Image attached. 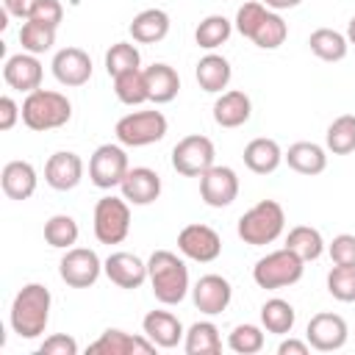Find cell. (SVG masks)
I'll use <instances>...</instances> for the list:
<instances>
[{"label": "cell", "instance_id": "cell-1", "mask_svg": "<svg viewBox=\"0 0 355 355\" xmlns=\"http://www.w3.org/2000/svg\"><path fill=\"white\" fill-rule=\"evenodd\" d=\"M50 288L42 283H28L17 291L11 311H8V322L14 327V333L19 338H39L50 322Z\"/></svg>", "mask_w": 355, "mask_h": 355}, {"label": "cell", "instance_id": "cell-2", "mask_svg": "<svg viewBox=\"0 0 355 355\" xmlns=\"http://www.w3.org/2000/svg\"><path fill=\"white\" fill-rule=\"evenodd\" d=\"M236 31L261 50H275L288 36V25L283 22V17L272 8H266L261 0L244 3L236 11Z\"/></svg>", "mask_w": 355, "mask_h": 355}, {"label": "cell", "instance_id": "cell-3", "mask_svg": "<svg viewBox=\"0 0 355 355\" xmlns=\"http://www.w3.org/2000/svg\"><path fill=\"white\" fill-rule=\"evenodd\" d=\"M153 294L164 305H178L189 294V266L169 250H155L147 261Z\"/></svg>", "mask_w": 355, "mask_h": 355}, {"label": "cell", "instance_id": "cell-4", "mask_svg": "<svg viewBox=\"0 0 355 355\" xmlns=\"http://www.w3.org/2000/svg\"><path fill=\"white\" fill-rule=\"evenodd\" d=\"M72 116V103L67 100V94L53 92V89H36L31 94H25L22 100V122L31 130H55L61 125H67Z\"/></svg>", "mask_w": 355, "mask_h": 355}, {"label": "cell", "instance_id": "cell-5", "mask_svg": "<svg viewBox=\"0 0 355 355\" xmlns=\"http://www.w3.org/2000/svg\"><path fill=\"white\" fill-rule=\"evenodd\" d=\"M286 227V211L280 202L275 200H261L258 205H252L247 214H241L239 219V239L244 244H252V247H263V244H272Z\"/></svg>", "mask_w": 355, "mask_h": 355}, {"label": "cell", "instance_id": "cell-6", "mask_svg": "<svg viewBox=\"0 0 355 355\" xmlns=\"http://www.w3.org/2000/svg\"><path fill=\"white\" fill-rule=\"evenodd\" d=\"M302 272H305V261L288 247H283L263 255L252 266V280L258 288H286V286H294L302 277Z\"/></svg>", "mask_w": 355, "mask_h": 355}, {"label": "cell", "instance_id": "cell-7", "mask_svg": "<svg viewBox=\"0 0 355 355\" xmlns=\"http://www.w3.org/2000/svg\"><path fill=\"white\" fill-rule=\"evenodd\" d=\"M166 116L161 111H133V114H125L114 133L119 139V144L125 147H147V144H155L166 136Z\"/></svg>", "mask_w": 355, "mask_h": 355}, {"label": "cell", "instance_id": "cell-8", "mask_svg": "<svg viewBox=\"0 0 355 355\" xmlns=\"http://www.w3.org/2000/svg\"><path fill=\"white\" fill-rule=\"evenodd\" d=\"M130 233V208L125 197H103L94 205V236L100 244H122Z\"/></svg>", "mask_w": 355, "mask_h": 355}, {"label": "cell", "instance_id": "cell-9", "mask_svg": "<svg viewBox=\"0 0 355 355\" xmlns=\"http://www.w3.org/2000/svg\"><path fill=\"white\" fill-rule=\"evenodd\" d=\"M214 158H216L214 141H211L208 136H200V133L183 136V139L172 147V166H175V172H180V175H186V178H200V175H205V172L214 166Z\"/></svg>", "mask_w": 355, "mask_h": 355}, {"label": "cell", "instance_id": "cell-10", "mask_svg": "<svg viewBox=\"0 0 355 355\" xmlns=\"http://www.w3.org/2000/svg\"><path fill=\"white\" fill-rule=\"evenodd\" d=\"M130 164L119 144H100L89 158V178L97 189H114L125 180Z\"/></svg>", "mask_w": 355, "mask_h": 355}, {"label": "cell", "instance_id": "cell-11", "mask_svg": "<svg viewBox=\"0 0 355 355\" xmlns=\"http://www.w3.org/2000/svg\"><path fill=\"white\" fill-rule=\"evenodd\" d=\"M100 272H103V261L89 247H69L64 252L61 263H58L61 280L67 286H72V288H89V286H94L97 277H100Z\"/></svg>", "mask_w": 355, "mask_h": 355}, {"label": "cell", "instance_id": "cell-12", "mask_svg": "<svg viewBox=\"0 0 355 355\" xmlns=\"http://www.w3.org/2000/svg\"><path fill=\"white\" fill-rule=\"evenodd\" d=\"M178 250L191 258V261H200V263H211L219 258L222 252V239L214 227L208 225H186L180 233H178Z\"/></svg>", "mask_w": 355, "mask_h": 355}, {"label": "cell", "instance_id": "cell-13", "mask_svg": "<svg viewBox=\"0 0 355 355\" xmlns=\"http://www.w3.org/2000/svg\"><path fill=\"white\" fill-rule=\"evenodd\" d=\"M200 197L211 208H225L239 197V175L230 166H211L200 175Z\"/></svg>", "mask_w": 355, "mask_h": 355}, {"label": "cell", "instance_id": "cell-14", "mask_svg": "<svg viewBox=\"0 0 355 355\" xmlns=\"http://www.w3.org/2000/svg\"><path fill=\"white\" fill-rule=\"evenodd\" d=\"M347 322L338 316V313H316L311 316L308 322V330H305V338L313 349L319 352H333V349H341L347 344Z\"/></svg>", "mask_w": 355, "mask_h": 355}, {"label": "cell", "instance_id": "cell-15", "mask_svg": "<svg viewBox=\"0 0 355 355\" xmlns=\"http://www.w3.org/2000/svg\"><path fill=\"white\" fill-rule=\"evenodd\" d=\"M191 300H194V308L205 316H216L222 313L230 300H233V288L230 283L222 277V275H202L194 288H191Z\"/></svg>", "mask_w": 355, "mask_h": 355}, {"label": "cell", "instance_id": "cell-16", "mask_svg": "<svg viewBox=\"0 0 355 355\" xmlns=\"http://www.w3.org/2000/svg\"><path fill=\"white\" fill-rule=\"evenodd\" d=\"M92 355H153L155 344L147 336H130L125 330L108 327L97 341L89 344Z\"/></svg>", "mask_w": 355, "mask_h": 355}, {"label": "cell", "instance_id": "cell-17", "mask_svg": "<svg viewBox=\"0 0 355 355\" xmlns=\"http://www.w3.org/2000/svg\"><path fill=\"white\" fill-rule=\"evenodd\" d=\"M53 75L61 86H83L92 78V58L80 47H64L53 55Z\"/></svg>", "mask_w": 355, "mask_h": 355}, {"label": "cell", "instance_id": "cell-18", "mask_svg": "<svg viewBox=\"0 0 355 355\" xmlns=\"http://www.w3.org/2000/svg\"><path fill=\"white\" fill-rule=\"evenodd\" d=\"M83 178V161L78 153H69V150H58L47 158L44 164V180L50 189L55 191H69L80 183Z\"/></svg>", "mask_w": 355, "mask_h": 355}, {"label": "cell", "instance_id": "cell-19", "mask_svg": "<svg viewBox=\"0 0 355 355\" xmlns=\"http://www.w3.org/2000/svg\"><path fill=\"white\" fill-rule=\"evenodd\" d=\"M42 75H44L42 61H39L33 53H17V55L6 58L3 78H6V83H8L11 89H17V92H25V94L36 92V89L42 86Z\"/></svg>", "mask_w": 355, "mask_h": 355}, {"label": "cell", "instance_id": "cell-20", "mask_svg": "<svg viewBox=\"0 0 355 355\" xmlns=\"http://www.w3.org/2000/svg\"><path fill=\"white\" fill-rule=\"evenodd\" d=\"M103 272L119 288H139L147 280V263L133 252H111L103 261Z\"/></svg>", "mask_w": 355, "mask_h": 355}, {"label": "cell", "instance_id": "cell-21", "mask_svg": "<svg viewBox=\"0 0 355 355\" xmlns=\"http://www.w3.org/2000/svg\"><path fill=\"white\" fill-rule=\"evenodd\" d=\"M119 189H122V197L128 202H133V205H150L161 194V178L150 166H133V169H128V175L119 183Z\"/></svg>", "mask_w": 355, "mask_h": 355}, {"label": "cell", "instance_id": "cell-22", "mask_svg": "<svg viewBox=\"0 0 355 355\" xmlns=\"http://www.w3.org/2000/svg\"><path fill=\"white\" fill-rule=\"evenodd\" d=\"M141 327H144V336L161 347V349H172L180 344V338L186 336L183 333V324L175 313L169 311H150L144 319H141Z\"/></svg>", "mask_w": 355, "mask_h": 355}, {"label": "cell", "instance_id": "cell-23", "mask_svg": "<svg viewBox=\"0 0 355 355\" xmlns=\"http://www.w3.org/2000/svg\"><path fill=\"white\" fill-rule=\"evenodd\" d=\"M0 186L8 200H28L36 191V169L28 161H8L3 166Z\"/></svg>", "mask_w": 355, "mask_h": 355}, {"label": "cell", "instance_id": "cell-24", "mask_svg": "<svg viewBox=\"0 0 355 355\" xmlns=\"http://www.w3.org/2000/svg\"><path fill=\"white\" fill-rule=\"evenodd\" d=\"M128 31H130L133 42H139V44H155V42L166 39V33H169V14L164 8H144V11H139L133 17V22H130Z\"/></svg>", "mask_w": 355, "mask_h": 355}, {"label": "cell", "instance_id": "cell-25", "mask_svg": "<svg viewBox=\"0 0 355 355\" xmlns=\"http://www.w3.org/2000/svg\"><path fill=\"white\" fill-rule=\"evenodd\" d=\"M252 114V103L244 92L233 89V92H225L216 103H214V122L219 128H239L250 119Z\"/></svg>", "mask_w": 355, "mask_h": 355}, {"label": "cell", "instance_id": "cell-26", "mask_svg": "<svg viewBox=\"0 0 355 355\" xmlns=\"http://www.w3.org/2000/svg\"><path fill=\"white\" fill-rule=\"evenodd\" d=\"M144 80H147V94L153 103L164 105L172 103L180 92V78L169 64H153L144 69Z\"/></svg>", "mask_w": 355, "mask_h": 355}, {"label": "cell", "instance_id": "cell-27", "mask_svg": "<svg viewBox=\"0 0 355 355\" xmlns=\"http://www.w3.org/2000/svg\"><path fill=\"white\" fill-rule=\"evenodd\" d=\"M280 161H283V150H280V144L275 141V139H252L247 147H244V164H247V169L250 172H255V175H269V172H275L277 166H280Z\"/></svg>", "mask_w": 355, "mask_h": 355}, {"label": "cell", "instance_id": "cell-28", "mask_svg": "<svg viewBox=\"0 0 355 355\" xmlns=\"http://www.w3.org/2000/svg\"><path fill=\"white\" fill-rule=\"evenodd\" d=\"M194 75H197V83H200L202 92L216 94V92L227 89L233 69H230V61H227L225 55L208 53V55H202V58L197 61V72H194Z\"/></svg>", "mask_w": 355, "mask_h": 355}, {"label": "cell", "instance_id": "cell-29", "mask_svg": "<svg viewBox=\"0 0 355 355\" xmlns=\"http://www.w3.org/2000/svg\"><path fill=\"white\" fill-rule=\"evenodd\" d=\"M283 158H286V164H288L294 172H300V175H319V172H324V166H327V153H324V147H319V144H313V141H297V144H291Z\"/></svg>", "mask_w": 355, "mask_h": 355}, {"label": "cell", "instance_id": "cell-30", "mask_svg": "<svg viewBox=\"0 0 355 355\" xmlns=\"http://www.w3.org/2000/svg\"><path fill=\"white\" fill-rule=\"evenodd\" d=\"M183 349L186 355H219L222 352L219 327L214 322H194L183 336Z\"/></svg>", "mask_w": 355, "mask_h": 355}, {"label": "cell", "instance_id": "cell-31", "mask_svg": "<svg viewBox=\"0 0 355 355\" xmlns=\"http://www.w3.org/2000/svg\"><path fill=\"white\" fill-rule=\"evenodd\" d=\"M308 44H311V53L322 61H341L349 50V42L344 33L333 31V28H316L311 36H308Z\"/></svg>", "mask_w": 355, "mask_h": 355}, {"label": "cell", "instance_id": "cell-32", "mask_svg": "<svg viewBox=\"0 0 355 355\" xmlns=\"http://www.w3.org/2000/svg\"><path fill=\"white\" fill-rule=\"evenodd\" d=\"M286 247H288L291 252H297L302 261H316V258L324 252V239H322V233H319L316 227H311V225H297V227L288 230Z\"/></svg>", "mask_w": 355, "mask_h": 355}, {"label": "cell", "instance_id": "cell-33", "mask_svg": "<svg viewBox=\"0 0 355 355\" xmlns=\"http://www.w3.org/2000/svg\"><path fill=\"white\" fill-rule=\"evenodd\" d=\"M294 322H297V311L291 308V302L275 297V300H266V302L261 305V324H263L269 333L286 336V333H291Z\"/></svg>", "mask_w": 355, "mask_h": 355}, {"label": "cell", "instance_id": "cell-34", "mask_svg": "<svg viewBox=\"0 0 355 355\" xmlns=\"http://www.w3.org/2000/svg\"><path fill=\"white\" fill-rule=\"evenodd\" d=\"M114 92L116 100L125 105H141L150 100L147 94V80H144V69H128L122 75L114 78Z\"/></svg>", "mask_w": 355, "mask_h": 355}, {"label": "cell", "instance_id": "cell-35", "mask_svg": "<svg viewBox=\"0 0 355 355\" xmlns=\"http://www.w3.org/2000/svg\"><path fill=\"white\" fill-rule=\"evenodd\" d=\"M327 150L333 155H349L355 150V114H341L327 128Z\"/></svg>", "mask_w": 355, "mask_h": 355}, {"label": "cell", "instance_id": "cell-36", "mask_svg": "<svg viewBox=\"0 0 355 355\" xmlns=\"http://www.w3.org/2000/svg\"><path fill=\"white\" fill-rule=\"evenodd\" d=\"M230 33H233L230 19L222 17V14H211V17H205V19L197 25L194 42H197L202 50H216L219 44H225V42L230 39Z\"/></svg>", "mask_w": 355, "mask_h": 355}, {"label": "cell", "instance_id": "cell-37", "mask_svg": "<svg viewBox=\"0 0 355 355\" xmlns=\"http://www.w3.org/2000/svg\"><path fill=\"white\" fill-rule=\"evenodd\" d=\"M44 241L55 250H69L78 241V222L69 214H55L44 222Z\"/></svg>", "mask_w": 355, "mask_h": 355}, {"label": "cell", "instance_id": "cell-38", "mask_svg": "<svg viewBox=\"0 0 355 355\" xmlns=\"http://www.w3.org/2000/svg\"><path fill=\"white\" fill-rule=\"evenodd\" d=\"M19 44H22L25 53H33V55L47 53L55 44V28L33 22V19H25V25L19 28Z\"/></svg>", "mask_w": 355, "mask_h": 355}, {"label": "cell", "instance_id": "cell-39", "mask_svg": "<svg viewBox=\"0 0 355 355\" xmlns=\"http://www.w3.org/2000/svg\"><path fill=\"white\" fill-rule=\"evenodd\" d=\"M139 61H141V55H139L136 44H130V42H116V44H111L108 53H105V72H108L111 78H116V75H122V72H128V69H139Z\"/></svg>", "mask_w": 355, "mask_h": 355}, {"label": "cell", "instance_id": "cell-40", "mask_svg": "<svg viewBox=\"0 0 355 355\" xmlns=\"http://www.w3.org/2000/svg\"><path fill=\"white\" fill-rule=\"evenodd\" d=\"M227 347L239 355H255L263 349V330L255 324H236L227 336Z\"/></svg>", "mask_w": 355, "mask_h": 355}, {"label": "cell", "instance_id": "cell-41", "mask_svg": "<svg viewBox=\"0 0 355 355\" xmlns=\"http://www.w3.org/2000/svg\"><path fill=\"white\" fill-rule=\"evenodd\" d=\"M327 291L338 302H355V266H333L327 272Z\"/></svg>", "mask_w": 355, "mask_h": 355}, {"label": "cell", "instance_id": "cell-42", "mask_svg": "<svg viewBox=\"0 0 355 355\" xmlns=\"http://www.w3.org/2000/svg\"><path fill=\"white\" fill-rule=\"evenodd\" d=\"M327 252H330L333 263H338V266H355V236H352V233L336 236V239L330 241Z\"/></svg>", "mask_w": 355, "mask_h": 355}, {"label": "cell", "instance_id": "cell-43", "mask_svg": "<svg viewBox=\"0 0 355 355\" xmlns=\"http://www.w3.org/2000/svg\"><path fill=\"white\" fill-rule=\"evenodd\" d=\"M33 22H42V25H50V28H58L61 19H64V6L58 0H36V8L31 14Z\"/></svg>", "mask_w": 355, "mask_h": 355}, {"label": "cell", "instance_id": "cell-44", "mask_svg": "<svg viewBox=\"0 0 355 355\" xmlns=\"http://www.w3.org/2000/svg\"><path fill=\"white\" fill-rule=\"evenodd\" d=\"M39 355H78V341L67 333H55L42 341Z\"/></svg>", "mask_w": 355, "mask_h": 355}, {"label": "cell", "instance_id": "cell-45", "mask_svg": "<svg viewBox=\"0 0 355 355\" xmlns=\"http://www.w3.org/2000/svg\"><path fill=\"white\" fill-rule=\"evenodd\" d=\"M19 116H22V108H19L8 94L0 97V130H11Z\"/></svg>", "mask_w": 355, "mask_h": 355}, {"label": "cell", "instance_id": "cell-46", "mask_svg": "<svg viewBox=\"0 0 355 355\" xmlns=\"http://www.w3.org/2000/svg\"><path fill=\"white\" fill-rule=\"evenodd\" d=\"M3 6H6V14L19 17V19H31V14L36 8V0H3Z\"/></svg>", "mask_w": 355, "mask_h": 355}, {"label": "cell", "instance_id": "cell-47", "mask_svg": "<svg viewBox=\"0 0 355 355\" xmlns=\"http://www.w3.org/2000/svg\"><path fill=\"white\" fill-rule=\"evenodd\" d=\"M308 341H297V338H288V341H280L277 347V355H308Z\"/></svg>", "mask_w": 355, "mask_h": 355}, {"label": "cell", "instance_id": "cell-48", "mask_svg": "<svg viewBox=\"0 0 355 355\" xmlns=\"http://www.w3.org/2000/svg\"><path fill=\"white\" fill-rule=\"evenodd\" d=\"M266 8H272V11H283V8H294V6H300L302 0H261Z\"/></svg>", "mask_w": 355, "mask_h": 355}, {"label": "cell", "instance_id": "cell-49", "mask_svg": "<svg viewBox=\"0 0 355 355\" xmlns=\"http://www.w3.org/2000/svg\"><path fill=\"white\" fill-rule=\"evenodd\" d=\"M347 42L349 44H355V17L349 19V25H347Z\"/></svg>", "mask_w": 355, "mask_h": 355}]
</instances>
